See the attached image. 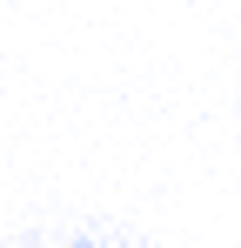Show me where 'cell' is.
I'll list each match as a JSON object with an SVG mask.
<instances>
[{"label": "cell", "instance_id": "1", "mask_svg": "<svg viewBox=\"0 0 241 248\" xmlns=\"http://www.w3.org/2000/svg\"><path fill=\"white\" fill-rule=\"evenodd\" d=\"M0 248H7V242H0Z\"/></svg>", "mask_w": 241, "mask_h": 248}]
</instances>
